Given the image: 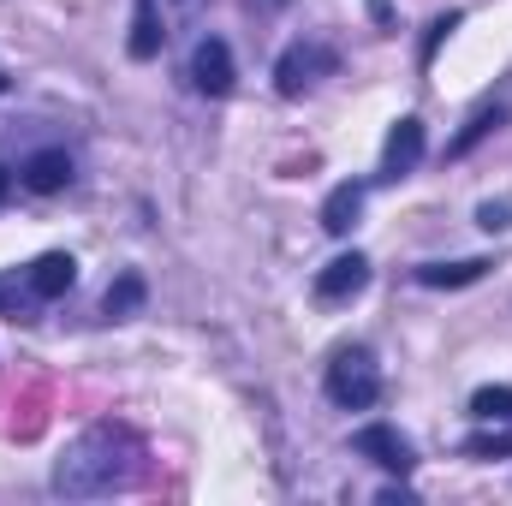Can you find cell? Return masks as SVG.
Masks as SVG:
<instances>
[{"label": "cell", "mask_w": 512, "mask_h": 506, "mask_svg": "<svg viewBox=\"0 0 512 506\" xmlns=\"http://www.w3.org/2000/svg\"><path fill=\"white\" fill-rule=\"evenodd\" d=\"M137 477V441L126 429H90L54 459V489L60 495H114Z\"/></svg>", "instance_id": "obj_1"}, {"label": "cell", "mask_w": 512, "mask_h": 506, "mask_svg": "<svg viewBox=\"0 0 512 506\" xmlns=\"http://www.w3.org/2000/svg\"><path fill=\"white\" fill-rule=\"evenodd\" d=\"M328 399L340 405V411H370L376 399H382V376H376V358L358 346V352H340L334 364H328Z\"/></svg>", "instance_id": "obj_2"}, {"label": "cell", "mask_w": 512, "mask_h": 506, "mask_svg": "<svg viewBox=\"0 0 512 506\" xmlns=\"http://www.w3.org/2000/svg\"><path fill=\"white\" fill-rule=\"evenodd\" d=\"M322 72H334V48H322V42H298V48L280 54V66H274V90H280V96H304Z\"/></svg>", "instance_id": "obj_3"}, {"label": "cell", "mask_w": 512, "mask_h": 506, "mask_svg": "<svg viewBox=\"0 0 512 506\" xmlns=\"http://www.w3.org/2000/svg\"><path fill=\"white\" fill-rule=\"evenodd\" d=\"M191 84H197L203 96H227V90H233V48H227L221 36H203V42H197V54H191Z\"/></svg>", "instance_id": "obj_4"}, {"label": "cell", "mask_w": 512, "mask_h": 506, "mask_svg": "<svg viewBox=\"0 0 512 506\" xmlns=\"http://www.w3.org/2000/svg\"><path fill=\"white\" fill-rule=\"evenodd\" d=\"M358 453H364V459H376L382 471H399V477L417 465L411 441H405L399 429H387V423H370V429H358Z\"/></svg>", "instance_id": "obj_5"}, {"label": "cell", "mask_w": 512, "mask_h": 506, "mask_svg": "<svg viewBox=\"0 0 512 506\" xmlns=\"http://www.w3.org/2000/svg\"><path fill=\"white\" fill-rule=\"evenodd\" d=\"M417 161H423V120H417V114H405L399 126L387 131V143H382V179L411 173Z\"/></svg>", "instance_id": "obj_6"}, {"label": "cell", "mask_w": 512, "mask_h": 506, "mask_svg": "<svg viewBox=\"0 0 512 506\" xmlns=\"http://www.w3.org/2000/svg\"><path fill=\"white\" fill-rule=\"evenodd\" d=\"M370 286V262L352 251V256H334L322 274H316V298H328V304H340V298H358Z\"/></svg>", "instance_id": "obj_7"}, {"label": "cell", "mask_w": 512, "mask_h": 506, "mask_svg": "<svg viewBox=\"0 0 512 506\" xmlns=\"http://www.w3.org/2000/svg\"><path fill=\"white\" fill-rule=\"evenodd\" d=\"M24 286H30V298H66L72 286H78V262L66 251H48L30 262V274H24Z\"/></svg>", "instance_id": "obj_8"}, {"label": "cell", "mask_w": 512, "mask_h": 506, "mask_svg": "<svg viewBox=\"0 0 512 506\" xmlns=\"http://www.w3.org/2000/svg\"><path fill=\"white\" fill-rule=\"evenodd\" d=\"M24 185H30L36 197L66 191V185H72V161H66V149H36V155L24 161Z\"/></svg>", "instance_id": "obj_9"}, {"label": "cell", "mask_w": 512, "mask_h": 506, "mask_svg": "<svg viewBox=\"0 0 512 506\" xmlns=\"http://www.w3.org/2000/svg\"><path fill=\"white\" fill-rule=\"evenodd\" d=\"M358 215H364V185H334V191H328V203H322V227L340 239V233H352V227H358Z\"/></svg>", "instance_id": "obj_10"}, {"label": "cell", "mask_w": 512, "mask_h": 506, "mask_svg": "<svg viewBox=\"0 0 512 506\" xmlns=\"http://www.w3.org/2000/svg\"><path fill=\"white\" fill-rule=\"evenodd\" d=\"M489 274V256H465V262H423L417 286H471Z\"/></svg>", "instance_id": "obj_11"}, {"label": "cell", "mask_w": 512, "mask_h": 506, "mask_svg": "<svg viewBox=\"0 0 512 506\" xmlns=\"http://www.w3.org/2000/svg\"><path fill=\"white\" fill-rule=\"evenodd\" d=\"M155 48H161L155 0H137V12H131V54H137V60H155Z\"/></svg>", "instance_id": "obj_12"}, {"label": "cell", "mask_w": 512, "mask_h": 506, "mask_svg": "<svg viewBox=\"0 0 512 506\" xmlns=\"http://www.w3.org/2000/svg\"><path fill=\"white\" fill-rule=\"evenodd\" d=\"M137 304H143V280H137V274H120V280L108 286V298H102V316H108V322H126V316H137Z\"/></svg>", "instance_id": "obj_13"}, {"label": "cell", "mask_w": 512, "mask_h": 506, "mask_svg": "<svg viewBox=\"0 0 512 506\" xmlns=\"http://www.w3.org/2000/svg\"><path fill=\"white\" fill-rule=\"evenodd\" d=\"M495 126H507V108H483V114H471V120H465V131L447 143V155H471V149H477V143H483Z\"/></svg>", "instance_id": "obj_14"}, {"label": "cell", "mask_w": 512, "mask_h": 506, "mask_svg": "<svg viewBox=\"0 0 512 506\" xmlns=\"http://www.w3.org/2000/svg\"><path fill=\"white\" fill-rule=\"evenodd\" d=\"M471 417H483V423H512V387H477V393H471Z\"/></svg>", "instance_id": "obj_15"}, {"label": "cell", "mask_w": 512, "mask_h": 506, "mask_svg": "<svg viewBox=\"0 0 512 506\" xmlns=\"http://www.w3.org/2000/svg\"><path fill=\"white\" fill-rule=\"evenodd\" d=\"M465 453H471V459H507V453H512V429H489V435H471V441H465Z\"/></svg>", "instance_id": "obj_16"}, {"label": "cell", "mask_w": 512, "mask_h": 506, "mask_svg": "<svg viewBox=\"0 0 512 506\" xmlns=\"http://www.w3.org/2000/svg\"><path fill=\"white\" fill-rule=\"evenodd\" d=\"M477 227H483V233H507V227H512V197L483 203V209H477Z\"/></svg>", "instance_id": "obj_17"}, {"label": "cell", "mask_w": 512, "mask_h": 506, "mask_svg": "<svg viewBox=\"0 0 512 506\" xmlns=\"http://www.w3.org/2000/svg\"><path fill=\"white\" fill-rule=\"evenodd\" d=\"M453 30H459V12H441V18H435V24H429V36H423V66H429V60H435V54H441V42H447V36H453Z\"/></svg>", "instance_id": "obj_18"}, {"label": "cell", "mask_w": 512, "mask_h": 506, "mask_svg": "<svg viewBox=\"0 0 512 506\" xmlns=\"http://www.w3.org/2000/svg\"><path fill=\"white\" fill-rule=\"evenodd\" d=\"M6 191H12V173H6V167H0V203H6Z\"/></svg>", "instance_id": "obj_19"}, {"label": "cell", "mask_w": 512, "mask_h": 506, "mask_svg": "<svg viewBox=\"0 0 512 506\" xmlns=\"http://www.w3.org/2000/svg\"><path fill=\"white\" fill-rule=\"evenodd\" d=\"M0 90H6V72H0Z\"/></svg>", "instance_id": "obj_20"}]
</instances>
